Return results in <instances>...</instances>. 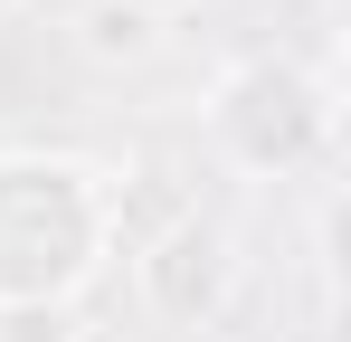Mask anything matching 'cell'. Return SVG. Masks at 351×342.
I'll return each mask as SVG.
<instances>
[{"label":"cell","mask_w":351,"mask_h":342,"mask_svg":"<svg viewBox=\"0 0 351 342\" xmlns=\"http://www.w3.org/2000/svg\"><path fill=\"white\" fill-rule=\"evenodd\" d=\"M114 257V190L76 152H0V314L76 304Z\"/></svg>","instance_id":"1"},{"label":"cell","mask_w":351,"mask_h":342,"mask_svg":"<svg viewBox=\"0 0 351 342\" xmlns=\"http://www.w3.org/2000/svg\"><path fill=\"white\" fill-rule=\"evenodd\" d=\"M332 124H342V95L323 67H304L285 48H256L237 57L228 76L209 86V143L228 152L237 171L256 181H294L332 152Z\"/></svg>","instance_id":"2"},{"label":"cell","mask_w":351,"mask_h":342,"mask_svg":"<svg viewBox=\"0 0 351 342\" xmlns=\"http://www.w3.org/2000/svg\"><path fill=\"white\" fill-rule=\"evenodd\" d=\"M133 285H143V304H152L162 323L209 333L237 304V238L219 219H199V209H171V219L133 247Z\"/></svg>","instance_id":"3"},{"label":"cell","mask_w":351,"mask_h":342,"mask_svg":"<svg viewBox=\"0 0 351 342\" xmlns=\"http://www.w3.org/2000/svg\"><path fill=\"white\" fill-rule=\"evenodd\" d=\"M152 19L133 10V0H86V19H76V48L95 57V67H133V57H152Z\"/></svg>","instance_id":"4"},{"label":"cell","mask_w":351,"mask_h":342,"mask_svg":"<svg viewBox=\"0 0 351 342\" xmlns=\"http://www.w3.org/2000/svg\"><path fill=\"white\" fill-rule=\"evenodd\" d=\"M0 342H76V304H29V314H0Z\"/></svg>","instance_id":"5"},{"label":"cell","mask_w":351,"mask_h":342,"mask_svg":"<svg viewBox=\"0 0 351 342\" xmlns=\"http://www.w3.org/2000/svg\"><path fill=\"white\" fill-rule=\"evenodd\" d=\"M133 10H143V19L162 29V19H180V10H199V0H133Z\"/></svg>","instance_id":"6"}]
</instances>
